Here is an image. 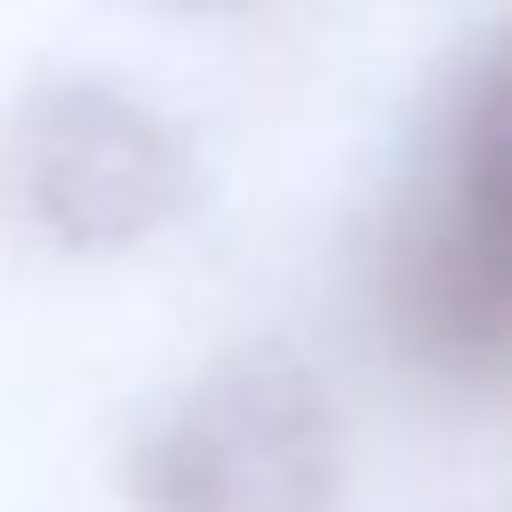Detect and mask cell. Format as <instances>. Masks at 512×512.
Wrapping results in <instances>:
<instances>
[{
  "label": "cell",
  "mask_w": 512,
  "mask_h": 512,
  "mask_svg": "<svg viewBox=\"0 0 512 512\" xmlns=\"http://www.w3.org/2000/svg\"><path fill=\"white\" fill-rule=\"evenodd\" d=\"M376 312L408 368L456 392L512 384V24L440 104L432 168L376 256Z\"/></svg>",
  "instance_id": "6da1fadb"
},
{
  "label": "cell",
  "mask_w": 512,
  "mask_h": 512,
  "mask_svg": "<svg viewBox=\"0 0 512 512\" xmlns=\"http://www.w3.org/2000/svg\"><path fill=\"white\" fill-rule=\"evenodd\" d=\"M336 488V400L296 352H232L200 368L128 456L136 512H336Z\"/></svg>",
  "instance_id": "7a4b0ae2"
},
{
  "label": "cell",
  "mask_w": 512,
  "mask_h": 512,
  "mask_svg": "<svg viewBox=\"0 0 512 512\" xmlns=\"http://www.w3.org/2000/svg\"><path fill=\"white\" fill-rule=\"evenodd\" d=\"M192 144L112 80H48L0 128V216L64 256H112L192 208Z\"/></svg>",
  "instance_id": "3957f363"
}]
</instances>
